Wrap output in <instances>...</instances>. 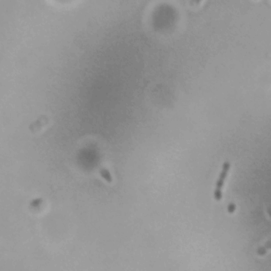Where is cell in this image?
<instances>
[{
	"label": "cell",
	"mask_w": 271,
	"mask_h": 271,
	"mask_svg": "<svg viewBox=\"0 0 271 271\" xmlns=\"http://www.w3.org/2000/svg\"><path fill=\"white\" fill-rule=\"evenodd\" d=\"M99 173H100L102 178L105 179L107 182L111 183V182L112 181V176H111L110 173H109V171H108L106 168H102V169L100 170V171H99Z\"/></svg>",
	"instance_id": "obj_2"
},
{
	"label": "cell",
	"mask_w": 271,
	"mask_h": 271,
	"mask_svg": "<svg viewBox=\"0 0 271 271\" xmlns=\"http://www.w3.org/2000/svg\"><path fill=\"white\" fill-rule=\"evenodd\" d=\"M41 201L42 199L41 198H36V199H34L30 203V205L32 207H37L38 205H40L41 204Z\"/></svg>",
	"instance_id": "obj_3"
},
{
	"label": "cell",
	"mask_w": 271,
	"mask_h": 271,
	"mask_svg": "<svg viewBox=\"0 0 271 271\" xmlns=\"http://www.w3.org/2000/svg\"><path fill=\"white\" fill-rule=\"evenodd\" d=\"M230 169V164L229 162H225L224 164L222 165V172H221L220 175H219V180H217L216 183V188H215V198L217 201H219V200L222 198V188L224 184V182H225V178H226V176L228 174V171Z\"/></svg>",
	"instance_id": "obj_1"
}]
</instances>
